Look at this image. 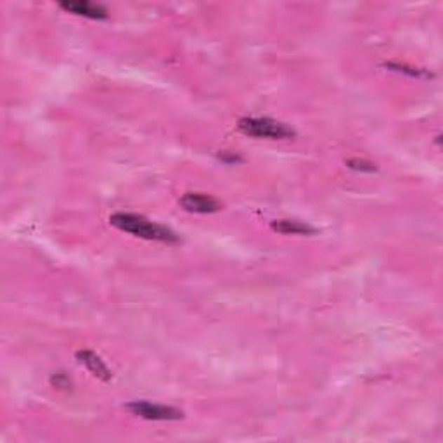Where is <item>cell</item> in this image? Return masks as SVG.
<instances>
[{
	"instance_id": "7a4b0ae2",
	"label": "cell",
	"mask_w": 443,
	"mask_h": 443,
	"mask_svg": "<svg viewBox=\"0 0 443 443\" xmlns=\"http://www.w3.org/2000/svg\"><path fill=\"white\" fill-rule=\"evenodd\" d=\"M238 127L243 134L257 139L284 140L293 139L297 135L289 125L272 120V118H241Z\"/></svg>"
},
{
	"instance_id": "277c9868",
	"label": "cell",
	"mask_w": 443,
	"mask_h": 443,
	"mask_svg": "<svg viewBox=\"0 0 443 443\" xmlns=\"http://www.w3.org/2000/svg\"><path fill=\"white\" fill-rule=\"evenodd\" d=\"M180 205L184 210L191 213H201V215H208V213H217L222 210V203L217 198L201 193H186L180 198Z\"/></svg>"
},
{
	"instance_id": "52a82bcc",
	"label": "cell",
	"mask_w": 443,
	"mask_h": 443,
	"mask_svg": "<svg viewBox=\"0 0 443 443\" xmlns=\"http://www.w3.org/2000/svg\"><path fill=\"white\" fill-rule=\"evenodd\" d=\"M272 229L280 234H291V236H312L315 234L317 229L312 225L305 224V222L298 220H275L272 222Z\"/></svg>"
},
{
	"instance_id": "ba28073f",
	"label": "cell",
	"mask_w": 443,
	"mask_h": 443,
	"mask_svg": "<svg viewBox=\"0 0 443 443\" xmlns=\"http://www.w3.org/2000/svg\"><path fill=\"white\" fill-rule=\"evenodd\" d=\"M348 166L352 170H357V172H376V165L371 163L367 160H359V158H353V160L348 161Z\"/></svg>"
},
{
	"instance_id": "8992f818",
	"label": "cell",
	"mask_w": 443,
	"mask_h": 443,
	"mask_svg": "<svg viewBox=\"0 0 443 443\" xmlns=\"http://www.w3.org/2000/svg\"><path fill=\"white\" fill-rule=\"evenodd\" d=\"M76 359L82 365L90 371V374H94L95 378L101 379V381H109L111 379V371L108 369V365L104 364V360L101 359L99 355H95L94 352L90 350H79L76 352Z\"/></svg>"
},
{
	"instance_id": "5b68a950",
	"label": "cell",
	"mask_w": 443,
	"mask_h": 443,
	"mask_svg": "<svg viewBox=\"0 0 443 443\" xmlns=\"http://www.w3.org/2000/svg\"><path fill=\"white\" fill-rule=\"evenodd\" d=\"M62 11L66 13L76 14V16H83V18H90V20H106L108 18V9L99 4H92V2H61L59 4Z\"/></svg>"
},
{
	"instance_id": "9c48e42d",
	"label": "cell",
	"mask_w": 443,
	"mask_h": 443,
	"mask_svg": "<svg viewBox=\"0 0 443 443\" xmlns=\"http://www.w3.org/2000/svg\"><path fill=\"white\" fill-rule=\"evenodd\" d=\"M50 383H53L55 388H62V390H66V388L71 386V381H69V379L66 378L64 374L53 376V378H50Z\"/></svg>"
},
{
	"instance_id": "6da1fadb",
	"label": "cell",
	"mask_w": 443,
	"mask_h": 443,
	"mask_svg": "<svg viewBox=\"0 0 443 443\" xmlns=\"http://www.w3.org/2000/svg\"><path fill=\"white\" fill-rule=\"evenodd\" d=\"M109 224L113 227L120 229V231L127 232V234L137 236L140 239H147V241H158L165 243V245H177L179 243V236L168 227H163L160 224L147 220L146 217L137 215V213H125L118 212L109 217Z\"/></svg>"
},
{
	"instance_id": "3957f363",
	"label": "cell",
	"mask_w": 443,
	"mask_h": 443,
	"mask_svg": "<svg viewBox=\"0 0 443 443\" xmlns=\"http://www.w3.org/2000/svg\"><path fill=\"white\" fill-rule=\"evenodd\" d=\"M127 411L147 421H177L184 417V412L179 411V409L168 407V405L151 404V402L146 400L130 402V404H127Z\"/></svg>"
}]
</instances>
